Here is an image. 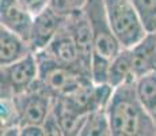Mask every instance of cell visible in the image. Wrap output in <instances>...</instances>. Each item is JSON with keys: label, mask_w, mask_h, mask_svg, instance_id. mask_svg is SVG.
<instances>
[{"label": "cell", "mask_w": 156, "mask_h": 136, "mask_svg": "<svg viewBox=\"0 0 156 136\" xmlns=\"http://www.w3.org/2000/svg\"><path fill=\"white\" fill-rule=\"evenodd\" d=\"M114 136H155L156 124L136 91V78L114 87L106 108Z\"/></svg>", "instance_id": "cell-1"}, {"label": "cell", "mask_w": 156, "mask_h": 136, "mask_svg": "<svg viewBox=\"0 0 156 136\" xmlns=\"http://www.w3.org/2000/svg\"><path fill=\"white\" fill-rule=\"evenodd\" d=\"M35 56L40 68L38 83L53 98H62L75 91L82 84L92 82L90 75L82 69L58 64L42 52H37Z\"/></svg>", "instance_id": "cell-2"}, {"label": "cell", "mask_w": 156, "mask_h": 136, "mask_svg": "<svg viewBox=\"0 0 156 136\" xmlns=\"http://www.w3.org/2000/svg\"><path fill=\"white\" fill-rule=\"evenodd\" d=\"M113 31L122 48H133L147 31L132 0H105Z\"/></svg>", "instance_id": "cell-3"}, {"label": "cell", "mask_w": 156, "mask_h": 136, "mask_svg": "<svg viewBox=\"0 0 156 136\" xmlns=\"http://www.w3.org/2000/svg\"><path fill=\"white\" fill-rule=\"evenodd\" d=\"M83 10L87 15L92 33L95 52L113 59L122 49V46L113 31L105 0H87Z\"/></svg>", "instance_id": "cell-4"}, {"label": "cell", "mask_w": 156, "mask_h": 136, "mask_svg": "<svg viewBox=\"0 0 156 136\" xmlns=\"http://www.w3.org/2000/svg\"><path fill=\"white\" fill-rule=\"evenodd\" d=\"M40 68L38 60L34 52L22 57L11 64L2 65L0 68V84H2V97H10L20 94L29 90L38 80Z\"/></svg>", "instance_id": "cell-5"}, {"label": "cell", "mask_w": 156, "mask_h": 136, "mask_svg": "<svg viewBox=\"0 0 156 136\" xmlns=\"http://www.w3.org/2000/svg\"><path fill=\"white\" fill-rule=\"evenodd\" d=\"M12 99L18 110L20 127L44 125L55 101V98L38 83V80L29 90L14 95Z\"/></svg>", "instance_id": "cell-6"}, {"label": "cell", "mask_w": 156, "mask_h": 136, "mask_svg": "<svg viewBox=\"0 0 156 136\" xmlns=\"http://www.w3.org/2000/svg\"><path fill=\"white\" fill-rule=\"evenodd\" d=\"M113 90L114 87H112L109 83L95 84L92 82H87L79 86L71 94L60 99L72 112L86 116L98 109H106L112 98Z\"/></svg>", "instance_id": "cell-7"}, {"label": "cell", "mask_w": 156, "mask_h": 136, "mask_svg": "<svg viewBox=\"0 0 156 136\" xmlns=\"http://www.w3.org/2000/svg\"><path fill=\"white\" fill-rule=\"evenodd\" d=\"M40 52L46 54L48 57H50V59L55 60L58 64L79 68L82 71H84L87 75H90L88 71L83 67L82 61H80V54H79V49H77V45L75 42V38L72 35L69 27L65 23V20L62 23V26L60 27V30L57 31V34L55 35V38L50 41V44L45 49L40 50Z\"/></svg>", "instance_id": "cell-8"}, {"label": "cell", "mask_w": 156, "mask_h": 136, "mask_svg": "<svg viewBox=\"0 0 156 136\" xmlns=\"http://www.w3.org/2000/svg\"><path fill=\"white\" fill-rule=\"evenodd\" d=\"M65 17L57 14L53 8L48 7L45 11L35 15L33 19L31 31H30L29 45L33 52H40L45 49L50 41L55 38L60 27L62 26Z\"/></svg>", "instance_id": "cell-9"}, {"label": "cell", "mask_w": 156, "mask_h": 136, "mask_svg": "<svg viewBox=\"0 0 156 136\" xmlns=\"http://www.w3.org/2000/svg\"><path fill=\"white\" fill-rule=\"evenodd\" d=\"M65 23L69 27L72 35L75 38V42L77 45L80 54V61L90 74V67H91V60L94 54V41H92V33L90 29V23L87 19V15L84 10H77L75 13L65 17Z\"/></svg>", "instance_id": "cell-10"}, {"label": "cell", "mask_w": 156, "mask_h": 136, "mask_svg": "<svg viewBox=\"0 0 156 136\" xmlns=\"http://www.w3.org/2000/svg\"><path fill=\"white\" fill-rule=\"evenodd\" d=\"M31 14L19 3V0H0V23L29 42L33 26Z\"/></svg>", "instance_id": "cell-11"}, {"label": "cell", "mask_w": 156, "mask_h": 136, "mask_svg": "<svg viewBox=\"0 0 156 136\" xmlns=\"http://www.w3.org/2000/svg\"><path fill=\"white\" fill-rule=\"evenodd\" d=\"M133 72L134 76L156 71V31H148L145 37L133 48Z\"/></svg>", "instance_id": "cell-12"}, {"label": "cell", "mask_w": 156, "mask_h": 136, "mask_svg": "<svg viewBox=\"0 0 156 136\" xmlns=\"http://www.w3.org/2000/svg\"><path fill=\"white\" fill-rule=\"evenodd\" d=\"M33 52L29 42L14 31L0 27V65L18 61Z\"/></svg>", "instance_id": "cell-13"}, {"label": "cell", "mask_w": 156, "mask_h": 136, "mask_svg": "<svg viewBox=\"0 0 156 136\" xmlns=\"http://www.w3.org/2000/svg\"><path fill=\"white\" fill-rule=\"evenodd\" d=\"M133 52L132 48H122L118 53L112 59L109 74V84L117 87L125 83L129 79H133Z\"/></svg>", "instance_id": "cell-14"}, {"label": "cell", "mask_w": 156, "mask_h": 136, "mask_svg": "<svg viewBox=\"0 0 156 136\" xmlns=\"http://www.w3.org/2000/svg\"><path fill=\"white\" fill-rule=\"evenodd\" d=\"M136 91L148 113L156 112V71L136 78Z\"/></svg>", "instance_id": "cell-15"}, {"label": "cell", "mask_w": 156, "mask_h": 136, "mask_svg": "<svg viewBox=\"0 0 156 136\" xmlns=\"http://www.w3.org/2000/svg\"><path fill=\"white\" fill-rule=\"evenodd\" d=\"M82 136H109L112 134L109 116L106 109H98L87 114L83 128L80 131Z\"/></svg>", "instance_id": "cell-16"}, {"label": "cell", "mask_w": 156, "mask_h": 136, "mask_svg": "<svg viewBox=\"0 0 156 136\" xmlns=\"http://www.w3.org/2000/svg\"><path fill=\"white\" fill-rule=\"evenodd\" d=\"M110 64H112L110 57H106L101 53L94 52L91 60V67H90V76H91L92 83L95 84L109 83Z\"/></svg>", "instance_id": "cell-17"}, {"label": "cell", "mask_w": 156, "mask_h": 136, "mask_svg": "<svg viewBox=\"0 0 156 136\" xmlns=\"http://www.w3.org/2000/svg\"><path fill=\"white\" fill-rule=\"evenodd\" d=\"M147 31H156V0H132Z\"/></svg>", "instance_id": "cell-18"}, {"label": "cell", "mask_w": 156, "mask_h": 136, "mask_svg": "<svg viewBox=\"0 0 156 136\" xmlns=\"http://www.w3.org/2000/svg\"><path fill=\"white\" fill-rule=\"evenodd\" d=\"M86 3L87 0H50V8L62 17H68L75 11L84 8Z\"/></svg>", "instance_id": "cell-19"}, {"label": "cell", "mask_w": 156, "mask_h": 136, "mask_svg": "<svg viewBox=\"0 0 156 136\" xmlns=\"http://www.w3.org/2000/svg\"><path fill=\"white\" fill-rule=\"evenodd\" d=\"M19 3L33 17L45 11L48 7H50V0H19Z\"/></svg>", "instance_id": "cell-20"}, {"label": "cell", "mask_w": 156, "mask_h": 136, "mask_svg": "<svg viewBox=\"0 0 156 136\" xmlns=\"http://www.w3.org/2000/svg\"><path fill=\"white\" fill-rule=\"evenodd\" d=\"M20 135H46L42 125H23L20 127Z\"/></svg>", "instance_id": "cell-21"}, {"label": "cell", "mask_w": 156, "mask_h": 136, "mask_svg": "<svg viewBox=\"0 0 156 136\" xmlns=\"http://www.w3.org/2000/svg\"><path fill=\"white\" fill-rule=\"evenodd\" d=\"M152 119H154V121H155V124H156V112L154 114H152Z\"/></svg>", "instance_id": "cell-22"}]
</instances>
